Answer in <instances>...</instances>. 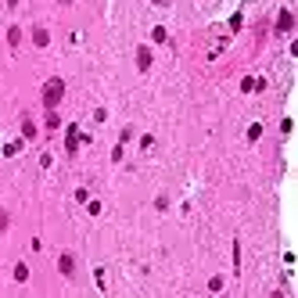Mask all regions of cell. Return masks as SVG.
<instances>
[{"mask_svg": "<svg viewBox=\"0 0 298 298\" xmlns=\"http://www.w3.org/2000/svg\"><path fill=\"white\" fill-rule=\"evenodd\" d=\"M32 40H36V44H40V47H47V40H51V36H47L44 29H32Z\"/></svg>", "mask_w": 298, "mask_h": 298, "instance_id": "5", "label": "cell"}, {"mask_svg": "<svg viewBox=\"0 0 298 298\" xmlns=\"http://www.w3.org/2000/svg\"><path fill=\"white\" fill-rule=\"evenodd\" d=\"M58 270H61L65 277H72V273H76V255H61V259H58Z\"/></svg>", "mask_w": 298, "mask_h": 298, "instance_id": "3", "label": "cell"}, {"mask_svg": "<svg viewBox=\"0 0 298 298\" xmlns=\"http://www.w3.org/2000/svg\"><path fill=\"white\" fill-rule=\"evenodd\" d=\"M155 4H169V0H155Z\"/></svg>", "mask_w": 298, "mask_h": 298, "instance_id": "8", "label": "cell"}, {"mask_svg": "<svg viewBox=\"0 0 298 298\" xmlns=\"http://www.w3.org/2000/svg\"><path fill=\"white\" fill-rule=\"evenodd\" d=\"M65 97V79H47L44 83V108H58V101Z\"/></svg>", "mask_w": 298, "mask_h": 298, "instance_id": "1", "label": "cell"}, {"mask_svg": "<svg viewBox=\"0 0 298 298\" xmlns=\"http://www.w3.org/2000/svg\"><path fill=\"white\" fill-rule=\"evenodd\" d=\"M291 29H294V15H291V11H280V18H277V32L287 36Z\"/></svg>", "mask_w": 298, "mask_h": 298, "instance_id": "2", "label": "cell"}, {"mask_svg": "<svg viewBox=\"0 0 298 298\" xmlns=\"http://www.w3.org/2000/svg\"><path fill=\"white\" fill-rule=\"evenodd\" d=\"M22 133H25V137H36V126H32V119H22Z\"/></svg>", "mask_w": 298, "mask_h": 298, "instance_id": "6", "label": "cell"}, {"mask_svg": "<svg viewBox=\"0 0 298 298\" xmlns=\"http://www.w3.org/2000/svg\"><path fill=\"white\" fill-rule=\"evenodd\" d=\"M0 230H8V212H0Z\"/></svg>", "mask_w": 298, "mask_h": 298, "instance_id": "7", "label": "cell"}, {"mask_svg": "<svg viewBox=\"0 0 298 298\" xmlns=\"http://www.w3.org/2000/svg\"><path fill=\"white\" fill-rule=\"evenodd\" d=\"M58 4H72V0H58Z\"/></svg>", "mask_w": 298, "mask_h": 298, "instance_id": "9", "label": "cell"}, {"mask_svg": "<svg viewBox=\"0 0 298 298\" xmlns=\"http://www.w3.org/2000/svg\"><path fill=\"white\" fill-rule=\"evenodd\" d=\"M137 68H140V72L151 68V51H147V47H137Z\"/></svg>", "mask_w": 298, "mask_h": 298, "instance_id": "4", "label": "cell"}]
</instances>
